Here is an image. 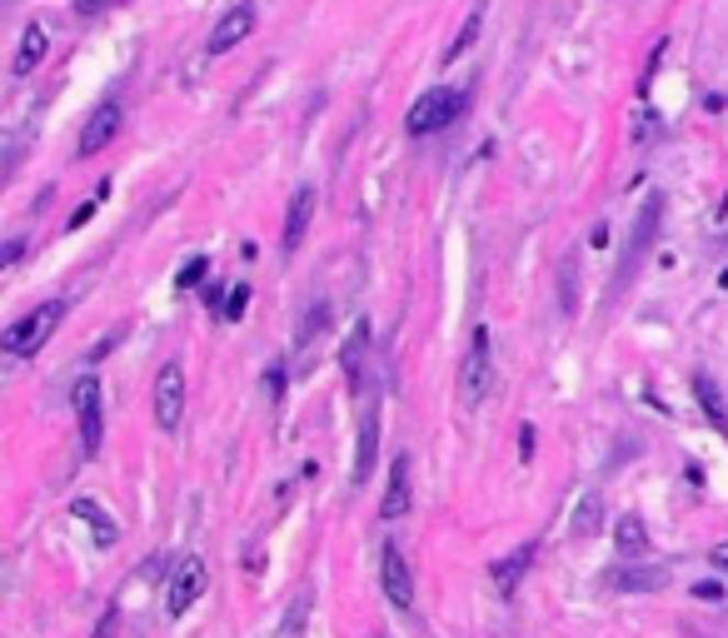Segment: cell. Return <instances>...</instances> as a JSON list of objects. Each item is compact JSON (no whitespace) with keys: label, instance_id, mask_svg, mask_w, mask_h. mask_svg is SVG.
Masks as SVG:
<instances>
[{"label":"cell","instance_id":"obj_1","mask_svg":"<svg viewBox=\"0 0 728 638\" xmlns=\"http://www.w3.org/2000/svg\"><path fill=\"white\" fill-rule=\"evenodd\" d=\"M464 105H469V96H464V90H455V86L424 90V96L410 105L404 131H410V135H435V131H445V125H455V120L464 115Z\"/></svg>","mask_w":728,"mask_h":638},{"label":"cell","instance_id":"obj_2","mask_svg":"<svg viewBox=\"0 0 728 638\" xmlns=\"http://www.w3.org/2000/svg\"><path fill=\"white\" fill-rule=\"evenodd\" d=\"M60 320H66V304L45 300V304H35V310H25L15 325H5L0 345H5V355H35V349H41L45 339L55 335V325H60Z\"/></svg>","mask_w":728,"mask_h":638},{"label":"cell","instance_id":"obj_3","mask_svg":"<svg viewBox=\"0 0 728 638\" xmlns=\"http://www.w3.org/2000/svg\"><path fill=\"white\" fill-rule=\"evenodd\" d=\"M70 400H76V419H80V455L96 459L100 444H105V404H100V379L96 374H80Z\"/></svg>","mask_w":728,"mask_h":638},{"label":"cell","instance_id":"obj_4","mask_svg":"<svg viewBox=\"0 0 728 638\" xmlns=\"http://www.w3.org/2000/svg\"><path fill=\"white\" fill-rule=\"evenodd\" d=\"M180 419H186V365L170 359L155 374V424L170 434V429H180Z\"/></svg>","mask_w":728,"mask_h":638},{"label":"cell","instance_id":"obj_5","mask_svg":"<svg viewBox=\"0 0 728 638\" xmlns=\"http://www.w3.org/2000/svg\"><path fill=\"white\" fill-rule=\"evenodd\" d=\"M459 394H464V404H479L490 394V329L484 325H479L474 339H469V359H464V369H459Z\"/></svg>","mask_w":728,"mask_h":638},{"label":"cell","instance_id":"obj_6","mask_svg":"<svg viewBox=\"0 0 728 638\" xmlns=\"http://www.w3.org/2000/svg\"><path fill=\"white\" fill-rule=\"evenodd\" d=\"M120 125H125V110H120V100H100V105L90 110L86 131H80L76 155H100V150H105V145L120 135Z\"/></svg>","mask_w":728,"mask_h":638},{"label":"cell","instance_id":"obj_7","mask_svg":"<svg viewBox=\"0 0 728 638\" xmlns=\"http://www.w3.org/2000/svg\"><path fill=\"white\" fill-rule=\"evenodd\" d=\"M250 31H255V5H250V0H239V5H229V11L220 15V25L210 31L205 51H210V55H229Z\"/></svg>","mask_w":728,"mask_h":638},{"label":"cell","instance_id":"obj_8","mask_svg":"<svg viewBox=\"0 0 728 638\" xmlns=\"http://www.w3.org/2000/svg\"><path fill=\"white\" fill-rule=\"evenodd\" d=\"M380 579H384V598H390L394 608H414V579H410V563H404L400 544H384Z\"/></svg>","mask_w":728,"mask_h":638},{"label":"cell","instance_id":"obj_9","mask_svg":"<svg viewBox=\"0 0 728 638\" xmlns=\"http://www.w3.org/2000/svg\"><path fill=\"white\" fill-rule=\"evenodd\" d=\"M205 579H210L205 563H200V559H186L180 569H175V584H170V598H165V608H170V614L180 618L190 604H195L200 594H205Z\"/></svg>","mask_w":728,"mask_h":638},{"label":"cell","instance_id":"obj_10","mask_svg":"<svg viewBox=\"0 0 728 638\" xmlns=\"http://www.w3.org/2000/svg\"><path fill=\"white\" fill-rule=\"evenodd\" d=\"M310 220H315V190L310 184H300L290 200V210H284V255H294V249L305 245V230Z\"/></svg>","mask_w":728,"mask_h":638},{"label":"cell","instance_id":"obj_11","mask_svg":"<svg viewBox=\"0 0 728 638\" xmlns=\"http://www.w3.org/2000/svg\"><path fill=\"white\" fill-rule=\"evenodd\" d=\"M45 51H51V31H45L41 21H31V25H25V35H21V51H15V60H11V76L15 80L35 76V66L45 60Z\"/></svg>","mask_w":728,"mask_h":638},{"label":"cell","instance_id":"obj_12","mask_svg":"<svg viewBox=\"0 0 728 638\" xmlns=\"http://www.w3.org/2000/svg\"><path fill=\"white\" fill-rule=\"evenodd\" d=\"M380 514L384 519H404V514H410V464H404V459L390 464V489H384Z\"/></svg>","mask_w":728,"mask_h":638},{"label":"cell","instance_id":"obj_13","mask_svg":"<svg viewBox=\"0 0 728 638\" xmlns=\"http://www.w3.org/2000/svg\"><path fill=\"white\" fill-rule=\"evenodd\" d=\"M374 449H380V414L365 410V424H359V449H355V484H365V479H370Z\"/></svg>","mask_w":728,"mask_h":638},{"label":"cell","instance_id":"obj_14","mask_svg":"<svg viewBox=\"0 0 728 638\" xmlns=\"http://www.w3.org/2000/svg\"><path fill=\"white\" fill-rule=\"evenodd\" d=\"M529 559H534V544H524V549H514L509 559H500V563H494V569H490L494 589H500L504 598H509V594H514V584H519V579H524V569H529Z\"/></svg>","mask_w":728,"mask_h":638},{"label":"cell","instance_id":"obj_15","mask_svg":"<svg viewBox=\"0 0 728 638\" xmlns=\"http://www.w3.org/2000/svg\"><path fill=\"white\" fill-rule=\"evenodd\" d=\"M653 225H659V200H649L643 205V225H634V239H629V255H624V265H619V284L629 280V270H634V260H639L643 249H649V235H653Z\"/></svg>","mask_w":728,"mask_h":638},{"label":"cell","instance_id":"obj_16","mask_svg":"<svg viewBox=\"0 0 728 638\" xmlns=\"http://www.w3.org/2000/svg\"><path fill=\"white\" fill-rule=\"evenodd\" d=\"M614 544H619V553H624V559H634V553H643V549H649V529H643V519H639V514H624V519L614 524Z\"/></svg>","mask_w":728,"mask_h":638},{"label":"cell","instance_id":"obj_17","mask_svg":"<svg viewBox=\"0 0 728 638\" xmlns=\"http://www.w3.org/2000/svg\"><path fill=\"white\" fill-rule=\"evenodd\" d=\"M614 584H619V589H643V594H653V589L669 584V569H643V563L634 569V563H624V569L614 573Z\"/></svg>","mask_w":728,"mask_h":638},{"label":"cell","instance_id":"obj_18","mask_svg":"<svg viewBox=\"0 0 728 638\" xmlns=\"http://www.w3.org/2000/svg\"><path fill=\"white\" fill-rule=\"evenodd\" d=\"M694 394H698V404H704V419L714 424L718 434H728V414H724V400H718V390H714V379L694 374Z\"/></svg>","mask_w":728,"mask_h":638},{"label":"cell","instance_id":"obj_19","mask_svg":"<svg viewBox=\"0 0 728 638\" xmlns=\"http://www.w3.org/2000/svg\"><path fill=\"white\" fill-rule=\"evenodd\" d=\"M76 519H86V524H90L96 544H115V524H110V514L96 504V499H76Z\"/></svg>","mask_w":728,"mask_h":638},{"label":"cell","instance_id":"obj_20","mask_svg":"<svg viewBox=\"0 0 728 638\" xmlns=\"http://www.w3.org/2000/svg\"><path fill=\"white\" fill-rule=\"evenodd\" d=\"M479 31H484V11H469V21L459 25V35H455V45L445 51V60H459V55L469 51V45L479 41Z\"/></svg>","mask_w":728,"mask_h":638},{"label":"cell","instance_id":"obj_21","mask_svg":"<svg viewBox=\"0 0 728 638\" xmlns=\"http://www.w3.org/2000/svg\"><path fill=\"white\" fill-rule=\"evenodd\" d=\"M205 270H210L205 255H195V260H186V270H180V280H175V284H180V290H195V284L205 280Z\"/></svg>","mask_w":728,"mask_h":638},{"label":"cell","instance_id":"obj_22","mask_svg":"<svg viewBox=\"0 0 728 638\" xmlns=\"http://www.w3.org/2000/svg\"><path fill=\"white\" fill-rule=\"evenodd\" d=\"M245 304H250V284H235V294H229V304H225V320H239Z\"/></svg>","mask_w":728,"mask_h":638},{"label":"cell","instance_id":"obj_23","mask_svg":"<svg viewBox=\"0 0 728 638\" xmlns=\"http://www.w3.org/2000/svg\"><path fill=\"white\" fill-rule=\"evenodd\" d=\"M110 5H120V0H70V11L76 15H105Z\"/></svg>","mask_w":728,"mask_h":638},{"label":"cell","instance_id":"obj_24","mask_svg":"<svg viewBox=\"0 0 728 638\" xmlns=\"http://www.w3.org/2000/svg\"><path fill=\"white\" fill-rule=\"evenodd\" d=\"M359 355H365V329L345 345V369H349V374H359Z\"/></svg>","mask_w":728,"mask_h":638},{"label":"cell","instance_id":"obj_25","mask_svg":"<svg viewBox=\"0 0 728 638\" xmlns=\"http://www.w3.org/2000/svg\"><path fill=\"white\" fill-rule=\"evenodd\" d=\"M694 594H698V598H718V604H724V584H714V579H704V584H694Z\"/></svg>","mask_w":728,"mask_h":638},{"label":"cell","instance_id":"obj_26","mask_svg":"<svg viewBox=\"0 0 728 638\" xmlns=\"http://www.w3.org/2000/svg\"><path fill=\"white\" fill-rule=\"evenodd\" d=\"M90 215H96V205H80V210H76V215H70V230H80V225H86V220H90Z\"/></svg>","mask_w":728,"mask_h":638},{"label":"cell","instance_id":"obj_27","mask_svg":"<svg viewBox=\"0 0 728 638\" xmlns=\"http://www.w3.org/2000/svg\"><path fill=\"white\" fill-rule=\"evenodd\" d=\"M714 563H718V569H728V539L714 549Z\"/></svg>","mask_w":728,"mask_h":638},{"label":"cell","instance_id":"obj_28","mask_svg":"<svg viewBox=\"0 0 728 638\" xmlns=\"http://www.w3.org/2000/svg\"><path fill=\"white\" fill-rule=\"evenodd\" d=\"M718 284H724V290H728V270H724V280H718Z\"/></svg>","mask_w":728,"mask_h":638}]
</instances>
